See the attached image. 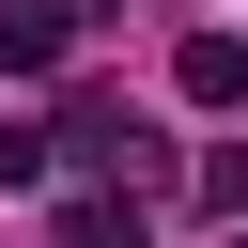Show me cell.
<instances>
[{
	"instance_id": "3957f363",
	"label": "cell",
	"mask_w": 248,
	"mask_h": 248,
	"mask_svg": "<svg viewBox=\"0 0 248 248\" xmlns=\"http://www.w3.org/2000/svg\"><path fill=\"white\" fill-rule=\"evenodd\" d=\"M46 248H140V217H124V202H62V217H46Z\"/></svg>"
},
{
	"instance_id": "7a4b0ae2",
	"label": "cell",
	"mask_w": 248,
	"mask_h": 248,
	"mask_svg": "<svg viewBox=\"0 0 248 248\" xmlns=\"http://www.w3.org/2000/svg\"><path fill=\"white\" fill-rule=\"evenodd\" d=\"M62 31H78V0H16V16H0V62H16V78H46V62H62Z\"/></svg>"
},
{
	"instance_id": "6da1fadb",
	"label": "cell",
	"mask_w": 248,
	"mask_h": 248,
	"mask_svg": "<svg viewBox=\"0 0 248 248\" xmlns=\"http://www.w3.org/2000/svg\"><path fill=\"white\" fill-rule=\"evenodd\" d=\"M170 93H186V108H248V31H186Z\"/></svg>"
}]
</instances>
